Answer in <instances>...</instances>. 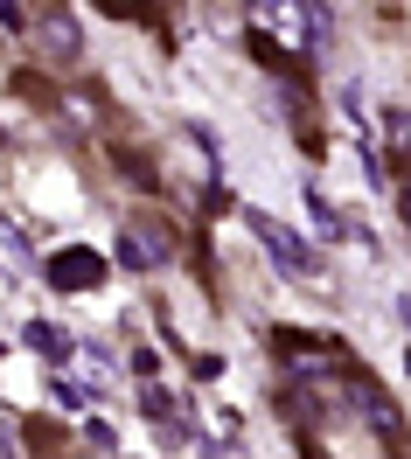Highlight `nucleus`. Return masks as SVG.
<instances>
[{"label":"nucleus","instance_id":"f257e3e1","mask_svg":"<svg viewBox=\"0 0 411 459\" xmlns=\"http://www.w3.org/2000/svg\"><path fill=\"white\" fill-rule=\"evenodd\" d=\"M251 14V35L265 42V56H286V63H314L328 49V14L321 0H244Z\"/></svg>","mask_w":411,"mask_h":459},{"label":"nucleus","instance_id":"f03ea898","mask_svg":"<svg viewBox=\"0 0 411 459\" xmlns=\"http://www.w3.org/2000/svg\"><path fill=\"white\" fill-rule=\"evenodd\" d=\"M29 42L49 70H77V63H84V29H77V14H70L63 0H42L29 14Z\"/></svg>","mask_w":411,"mask_h":459},{"label":"nucleus","instance_id":"7ed1b4c3","mask_svg":"<svg viewBox=\"0 0 411 459\" xmlns=\"http://www.w3.org/2000/svg\"><path fill=\"white\" fill-rule=\"evenodd\" d=\"M244 223H251V237H258V244H265V258L279 264L286 279H300V286H307V279L321 272V264H314V251H307V244H300L293 230L279 223V216H265V209H244Z\"/></svg>","mask_w":411,"mask_h":459},{"label":"nucleus","instance_id":"20e7f679","mask_svg":"<svg viewBox=\"0 0 411 459\" xmlns=\"http://www.w3.org/2000/svg\"><path fill=\"white\" fill-rule=\"evenodd\" d=\"M57 292H98L105 286V258L98 251H84V244H70V251H57L49 258V272H42Z\"/></svg>","mask_w":411,"mask_h":459},{"label":"nucleus","instance_id":"39448f33","mask_svg":"<svg viewBox=\"0 0 411 459\" xmlns=\"http://www.w3.org/2000/svg\"><path fill=\"white\" fill-rule=\"evenodd\" d=\"M118 258L133 264V272H140V264H168V258H175V237H168V230L153 223V216H140V223L126 230V244H118Z\"/></svg>","mask_w":411,"mask_h":459},{"label":"nucleus","instance_id":"423d86ee","mask_svg":"<svg viewBox=\"0 0 411 459\" xmlns=\"http://www.w3.org/2000/svg\"><path fill=\"white\" fill-rule=\"evenodd\" d=\"M349 397H355V411H363V418L377 425V438H383V446H405V418L390 411V397H383L377 383H355Z\"/></svg>","mask_w":411,"mask_h":459},{"label":"nucleus","instance_id":"0eeeda50","mask_svg":"<svg viewBox=\"0 0 411 459\" xmlns=\"http://www.w3.org/2000/svg\"><path fill=\"white\" fill-rule=\"evenodd\" d=\"M307 216H314V230H321L328 244H342V237H349V223L335 216V202H328V195H314V181H307Z\"/></svg>","mask_w":411,"mask_h":459},{"label":"nucleus","instance_id":"6e6552de","mask_svg":"<svg viewBox=\"0 0 411 459\" xmlns=\"http://www.w3.org/2000/svg\"><path fill=\"white\" fill-rule=\"evenodd\" d=\"M383 133H390L398 153H411V105H390V112H383Z\"/></svg>","mask_w":411,"mask_h":459},{"label":"nucleus","instance_id":"1a4fd4ad","mask_svg":"<svg viewBox=\"0 0 411 459\" xmlns=\"http://www.w3.org/2000/svg\"><path fill=\"white\" fill-rule=\"evenodd\" d=\"M29 348H42V355H70V342H63L49 320H35V327H29Z\"/></svg>","mask_w":411,"mask_h":459},{"label":"nucleus","instance_id":"9d476101","mask_svg":"<svg viewBox=\"0 0 411 459\" xmlns=\"http://www.w3.org/2000/svg\"><path fill=\"white\" fill-rule=\"evenodd\" d=\"M77 362H84V369H91V390H112V362H105V355H98V348H84V355H77Z\"/></svg>","mask_w":411,"mask_h":459},{"label":"nucleus","instance_id":"9b49d317","mask_svg":"<svg viewBox=\"0 0 411 459\" xmlns=\"http://www.w3.org/2000/svg\"><path fill=\"white\" fill-rule=\"evenodd\" d=\"M84 438H91V453H118V431L112 425H84Z\"/></svg>","mask_w":411,"mask_h":459},{"label":"nucleus","instance_id":"f8f14e48","mask_svg":"<svg viewBox=\"0 0 411 459\" xmlns=\"http://www.w3.org/2000/svg\"><path fill=\"white\" fill-rule=\"evenodd\" d=\"M0 29H29V7L22 0H0Z\"/></svg>","mask_w":411,"mask_h":459},{"label":"nucleus","instance_id":"ddd939ff","mask_svg":"<svg viewBox=\"0 0 411 459\" xmlns=\"http://www.w3.org/2000/svg\"><path fill=\"white\" fill-rule=\"evenodd\" d=\"M398 209H405V223H411V174L398 181Z\"/></svg>","mask_w":411,"mask_h":459}]
</instances>
